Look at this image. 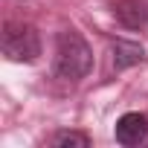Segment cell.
<instances>
[{
    "label": "cell",
    "mask_w": 148,
    "mask_h": 148,
    "mask_svg": "<svg viewBox=\"0 0 148 148\" xmlns=\"http://www.w3.org/2000/svg\"><path fill=\"white\" fill-rule=\"evenodd\" d=\"M93 70V49L76 29H61L55 38L52 73L61 82H82Z\"/></svg>",
    "instance_id": "6da1fadb"
},
{
    "label": "cell",
    "mask_w": 148,
    "mask_h": 148,
    "mask_svg": "<svg viewBox=\"0 0 148 148\" xmlns=\"http://www.w3.org/2000/svg\"><path fill=\"white\" fill-rule=\"evenodd\" d=\"M0 47L3 55L15 64H32L41 55V35L32 23H21V21H6L3 23V35H0Z\"/></svg>",
    "instance_id": "7a4b0ae2"
},
{
    "label": "cell",
    "mask_w": 148,
    "mask_h": 148,
    "mask_svg": "<svg viewBox=\"0 0 148 148\" xmlns=\"http://www.w3.org/2000/svg\"><path fill=\"white\" fill-rule=\"evenodd\" d=\"M113 136L119 145L125 148H134L139 142L148 139V116L145 113H122L116 119V128H113Z\"/></svg>",
    "instance_id": "3957f363"
},
{
    "label": "cell",
    "mask_w": 148,
    "mask_h": 148,
    "mask_svg": "<svg viewBox=\"0 0 148 148\" xmlns=\"http://www.w3.org/2000/svg\"><path fill=\"white\" fill-rule=\"evenodd\" d=\"M113 15L128 29H148V3L145 0H119Z\"/></svg>",
    "instance_id": "277c9868"
},
{
    "label": "cell",
    "mask_w": 148,
    "mask_h": 148,
    "mask_svg": "<svg viewBox=\"0 0 148 148\" xmlns=\"http://www.w3.org/2000/svg\"><path fill=\"white\" fill-rule=\"evenodd\" d=\"M110 52H113V67H116V70H128V67L139 64L142 55H145L142 44L128 41V38H116V41L110 44Z\"/></svg>",
    "instance_id": "5b68a950"
},
{
    "label": "cell",
    "mask_w": 148,
    "mask_h": 148,
    "mask_svg": "<svg viewBox=\"0 0 148 148\" xmlns=\"http://www.w3.org/2000/svg\"><path fill=\"white\" fill-rule=\"evenodd\" d=\"M49 145H58V148H87L90 136L82 134V131H55L49 136Z\"/></svg>",
    "instance_id": "8992f818"
}]
</instances>
